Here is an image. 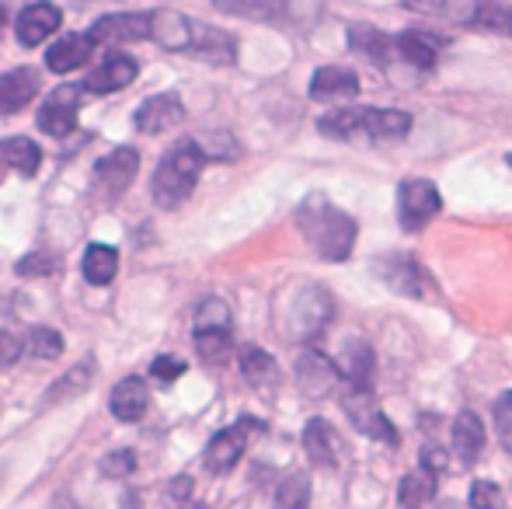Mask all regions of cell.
Returning a JSON list of instances; mask_svg holds the SVG:
<instances>
[{
    "mask_svg": "<svg viewBox=\"0 0 512 509\" xmlns=\"http://www.w3.org/2000/svg\"><path fill=\"white\" fill-rule=\"evenodd\" d=\"M297 227L304 241L324 262H345L356 248V220L331 206L324 196H307L297 210Z\"/></svg>",
    "mask_w": 512,
    "mask_h": 509,
    "instance_id": "1",
    "label": "cell"
},
{
    "mask_svg": "<svg viewBox=\"0 0 512 509\" xmlns=\"http://www.w3.org/2000/svg\"><path fill=\"white\" fill-rule=\"evenodd\" d=\"M206 168V154L196 140H178L168 154L161 157L154 171V203L161 210H178L185 199L196 192L199 185V175Z\"/></svg>",
    "mask_w": 512,
    "mask_h": 509,
    "instance_id": "2",
    "label": "cell"
},
{
    "mask_svg": "<svg viewBox=\"0 0 512 509\" xmlns=\"http://www.w3.org/2000/svg\"><path fill=\"white\" fill-rule=\"evenodd\" d=\"M216 11L262 25H310L321 18V0H213Z\"/></svg>",
    "mask_w": 512,
    "mask_h": 509,
    "instance_id": "3",
    "label": "cell"
},
{
    "mask_svg": "<svg viewBox=\"0 0 512 509\" xmlns=\"http://www.w3.org/2000/svg\"><path fill=\"white\" fill-rule=\"evenodd\" d=\"M342 408H345V415H349V422L363 436H370V440H377V443H387V447H398L401 443V433L384 415V408L377 405V398H373V387L342 384Z\"/></svg>",
    "mask_w": 512,
    "mask_h": 509,
    "instance_id": "4",
    "label": "cell"
},
{
    "mask_svg": "<svg viewBox=\"0 0 512 509\" xmlns=\"http://www.w3.org/2000/svg\"><path fill=\"white\" fill-rule=\"evenodd\" d=\"M258 433H265V426L258 419H251V415L237 419L234 426L220 429V433L209 440V447L203 454L209 475H230V471L241 464L244 450H248V440H251V436H258Z\"/></svg>",
    "mask_w": 512,
    "mask_h": 509,
    "instance_id": "5",
    "label": "cell"
},
{
    "mask_svg": "<svg viewBox=\"0 0 512 509\" xmlns=\"http://www.w3.org/2000/svg\"><path fill=\"white\" fill-rule=\"evenodd\" d=\"M331 314H335V300H331V293L321 290V286H304V290L297 293V300H293L286 328H290V335L297 342H310L328 328Z\"/></svg>",
    "mask_w": 512,
    "mask_h": 509,
    "instance_id": "6",
    "label": "cell"
},
{
    "mask_svg": "<svg viewBox=\"0 0 512 509\" xmlns=\"http://www.w3.org/2000/svg\"><path fill=\"white\" fill-rule=\"evenodd\" d=\"M373 272H377L380 283H384L387 290L401 293V297H415V300H422L425 293H429V283H432L429 272L422 269V262L408 252L380 255L377 262H373Z\"/></svg>",
    "mask_w": 512,
    "mask_h": 509,
    "instance_id": "7",
    "label": "cell"
},
{
    "mask_svg": "<svg viewBox=\"0 0 512 509\" xmlns=\"http://www.w3.org/2000/svg\"><path fill=\"white\" fill-rule=\"evenodd\" d=\"M443 210V196L429 178H405L398 189V220L405 231H422Z\"/></svg>",
    "mask_w": 512,
    "mask_h": 509,
    "instance_id": "8",
    "label": "cell"
},
{
    "mask_svg": "<svg viewBox=\"0 0 512 509\" xmlns=\"http://www.w3.org/2000/svg\"><path fill=\"white\" fill-rule=\"evenodd\" d=\"M77 109H81V88L63 84L42 102L39 109V129L49 136H70L77 126Z\"/></svg>",
    "mask_w": 512,
    "mask_h": 509,
    "instance_id": "9",
    "label": "cell"
},
{
    "mask_svg": "<svg viewBox=\"0 0 512 509\" xmlns=\"http://www.w3.org/2000/svg\"><path fill=\"white\" fill-rule=\"evenodd\" d=\"M185 119V105L175 91H161V95H150L147 102H140V109L133 112V123L140 133L157 136V133H168Z\"/></svg>",
    "mask_w": 512,
    "mask_h": 509,
    "instance_id": "10",
    "label": "cell"
},
{
    "mask_svg": "<svg viewBox=\"0 0 512 509\" xmlns=\"http://www.w3.org/2000/svg\"><path fill=\"white\" fill-rule=\"evenodd\" d=\"M60 25H63L60 7L49 4V0H35V4H28L25 11L18 14V21H14V35H18V42L25 49H35V46H42V42H46Z\"/></svg>",
    "mask_w": 512,
    "mask_h": 509,
    "instance_id": "11",
    "label": "cell"
},
{
    "mask_svg": "<svg viewBox=\"0 0 512 509\" xmlns=\"http://www.w3.org/2000/svg\"><path fill=\"white\" fill-rule=\"evenodd\" d=\"M192 25H196V18H185L175 7L150 11V39L168 53H192Z\"/></svg>",
    "mask_w": 512,
    "mask_h": 509,
    "instance_id": "12",
    "label": "cell"
},
{
    "mask_svg": "<svg viewBox=\"0 0 512 509\" xmlns=\"http://www.w3.org/2000/svg\"><path fill=\"white\" fill-rule=\"evenodd\" d=\"M297 384L307 398H328L335 387H342V374H338V363H331L317 349H307L297 360Z\"/></svg>",
    "mask_w": 512,
    "mask_h": 509,
    "instance_id": "13",
    "label": "cell"
},
{
    "mask_svg": "<svg viewBox=\"0 0 512 509\" xmlns=\"http://www.w3.org/2000/svg\"><path fill=\"white\" fill-rule=\"evenodd\" d=\"M349 49L363 60H370L373 67L387 70L391 63L401 60L398 53V35H387L373 25H352L349 28Z\"/></svg>",
    "mask_w": 512,
    "mask_h": 509,
    "instance_id": "14",
    "label": "cell"
},
{
    "mask_svg": "<svg viewBox=\"0 0 512 509\" xmlns=\"http://www.w3.org/2000/svg\"><path fill=\"white\" fill-rule=\"evenodd\" d=\"M304 450L314 468L331 471V468H338V461H342V436H338V429L331 426L328 419L314 415V419L304 426Z\"/></svg>",
    "mask_w": 512,
    "mask_h": 509,
    "instance_id": "15",
    "label": "cell"
},
{
    "mask_svg": "<svg viewBox=\"0 0 512 509\" xmlns=\"http://www.w3.org/2000/svg\"><path fill=\"white\" fill-rule=\"evenodd\" d=\"M91 39L95 42H140L150 39V11H119L105 14L91 25Z\"/></svg>",
    "mask_w": 512,
    "mask_h": 509,
    "instance_id": "16",
    "label": "cell"
},
{
    "mask_svg": "<svg viewBox=\"0 0 512 509\" xmlns=\"http://www.w3.org/2000/svg\"><path fill=\"white\" fill-rule=\"evenodd\" d=\"M411 133V112L405 109H359V140H405Z\"/></svg>",
    "mask_w": 512,
    "mask_h": 509,
    "instance_id": "17",
    "label": "cell"
},
{
    "mask_svg": "<svg viewBox=\"0 0 512 509\" xmlns=\"http://www.w3.org/2000/svg\"><path fill=\"white\" fill-rule=\"evenodd\" d=\"M136 74H140V67H136L133 56H126V53H108L105 60L98 63V67L88 74L84 88L95 91V95H112V91L129 88V84L136 81Z\"/></svg>",
    "mask_w": 512,
    "mask_h": 509,
    "instance_id": "18",
    "label": "cell"
},
{
    "mask_svg": "<svg viewBox=\"0 0 512 509\" xmlns=\"http://www.w3.org/2000/svg\"><path fill=\"white\" fill-rule=\"evenodd\" d=\"M136 168H140V154H136V147H115L95 164V178L105 185V192L119 196V192H126L129 185H133Z\"/></svg>",
    "mask_w": 512,
    "mask_h": 509,
    "instance_id": "19",
    "label": "cell"
},
{
    "mask_svg": "<svg viewBox=\"0 0 512 509\" xmlns=\"http://www.w3.org/2000/svg\"><path fill=\"white\" fill-rule=\"evenodd\" d=\"M359 95V74L349 67H321L310 77L314 102H352Z\"/></svg>",
    "mask_w": 512,
    "mask_h": 509,
    "instance_id": "20",
    "label": "cell"
},
{
    "mask_svg": "<svg viewBox=\"0 0 512 509\" xmlns=\"http://www.w3.org/2000/svg\"><path fill=\"white\" fill-rule=\"evenodd\" d=\"M338 374L342 384H356V387H373V370H377V356L373 346L366 339H345L342 353H338Z\"/></svg>",
    "mask_w": 512,
    "mask_h": 509,
    "instance_id": "21",
    "label": "cell"
},
{
    "mask_svg": "<svg viewBox=\"0 0 512 509\" xmlns=\"http://www.w3.org/2000/svg\"><path fill=\"white\" fill-rule=\"evenodd\" d=\"M192 56L206 63H216V67H227V63L237 60V39L223 28H213V25H203L196 21L192 25Z\"/></svg>",
    "mask_w": 512,
    "mask_h": 509,
    "instance_id": "22",
    "label": "cell"
},
{
    "mask_svg": "<svg viewBox=\"0 0 512 509\" xmlns=\"http://www.w3.org/2000/svg\"><path fill=\"white\" fill-rule=\"evenodd\" d=\"M39 95V74L32 67H14L0 74V116H14Z\"/></svg>",
    "mask_w": 512,
    "mask_h": 509,
    "instance_id": "23",
    "label": "cell"
},
{
    "mask_svg": "<svg viewBox=\"0 0 512 509\" xmlns=\"http://www.w3.org/2000/svg\"><path fill=\"white\" fill-rule=\"evenodd\" d=\"M147 405H150V391L143 377H122L112 387V394H108V408H112V415L119 422H140L147 415Z\"/></svg>",
    "mask_w": 512,
    "mask_h": 509,
    "instance_id": "24",
    "label": "cell"
},
{
    "mask_svg": "<svg viewBox=\"0 0 512 509\" xmlns=\"http://www.w3.org/2000/svg\"><path fill=\"white\" fill-rule=\"evenodd\" d=\"M481 4H485V0H405V7H411V11L450 21V25H460V28L478 25Z\"/></svg>",
    "mask_w": 512,
    "mask_h": 509,
    "instance_id": "25",
    "label": "cell"
},
{
    "mask_svg": "<svg viewBox=\"0 0 512 509\" xmlns=\"http://www.w3.org/2000/svg\"><path fill=\"white\" fill-rule=\"evenodd\" d=\"M95 46H98V42L91 39V32L63 35V39H56L53 46H49L46 67L53 70V74H70V70L84 67V63L91 60V49H95Z\"/></svg>",
    "mask_w": 512,
    "mask_h": 509,
    "instance_id": "26",
    "label": "cell"
},
{
    "mask_svg": "<svg viewBox=\"0 0 512 509\" xmlns=\"http://www.w3.org/2000/svg\"><path fill=\"white\" fill-rule=\"evenodd\" d=\"M453 454L460 457V464H474L485 450V422L478 419L474 412H460L453 419Z\"/></svg>",
    "mask_w": 512,
    "mask_h": 509,
    "instance_id": "27",
    "label": "cell"
},
{
    "mask_svg": "<svg viewBox=\"0 0 512 509\" xmlns=\"http://www.w3.org/2000/svg\"><path fill=\"white\" fill-rule=\"evenodd\" d=\"M241 374H244V381H248L255 391H272V387L279 384V363L272 360L265 349H258V346H244L241 349Z\"/></svg>",
    "mask_w": 512,
    "mask_h": 509,
    "instance_id": "28",
    "label": "cell"
},
{
    "mask_svg": "<svg viewBox=\"0 0 512 509\" xmlns=\"http://www.w3.org/2000/svg\"><path fill=\"white\" fill-rule=\"evenodd\" d=\"M0 161H4L7 168L21 171L25 178H32L42 164V150L35 147L28 136H7V140H0Z\"/></svg>",
    "mask_w": 512,
    "mask_h": 509,
    "instance_id": "29",
    "label": "cell"
},
{
    "mask_svg": "<svg viewBox=\"0 0 512 509\" xmlns=\"http://www.w3.org/2000/svg\"><path fill=\"white\" fill-rule=\"evenodd\" d=\"M439 46H443V39H432V35H425V32H401L398 35L401 60L411 63V67H418V70H432V67H436Z\"/></svg>",
    "mask_w": 512,
    "mask_h": 509,
    "instance_id": "30",
    "label": "cell"
},
{
    "mask_svg": "<svg viewBox=\"0 0 512 509\" xmlns=\"http://www.w3.org/2000/svg\"><path fill=\"white\" fill-rule=\"evenodd\" d=\"M81 272L91 286H108L115 279V272H119V252L112 245H88Z\"/></svg>",
    "mask_w": 512,
    "mask_h": 509,
    "instance_id": "31",
    "label": "cell"
},
{
    "mask_svg": "<svg viewBox=\"0 0 512 509\" xmlns=\"http://www.w3.org/2000/svg\"><path fill=\"white\" fill-rule=\"evenodd\" d=\"M91 381H95V363H81V367L67 370V374L60 377L53 387L46 391V401L49 405H56V401H67V398H77V394H84L91 387Z\"/></svg>",
    "mask_w": 512,
    "mask_h": 509,
    "instance_id": "32",
    "label": "cell"
},
{
    "mask_svg": "<svg viewBox=\"0 0 512 509\" xmlns=\"http://www.w3.org/2000/svg\"><path fill=\"white\" fill-rule=\"evenodd\" d=\"M230 349H234V339L223 328H206V332H196V353L199 360L209 363V367H220V363L230 360Z\"/></svg>",
    "mask_w": 512,
    "mask_h": 509,
    "instance_id": "33",
    "label": "cell"
},
{
    "mask_svg": "<svg viewBox=\"0 0 512 509\" xmlns=\"http://www.w3.org/2000/svg\"><path fill=\"white\" fill-rule=\"evenodd\" d=\"M272 509H310V478L307 475H290L279 482L276 503Z\"/></svg>",
    "mask_w": 512,
    "mask_h": 509,
    "instance_id": "34",
    "label": "cell"
},
{
    "mask_svg": "<svg viewBox=\"0 0 512 509\" xmlns=\"http://www.w3.org/2000/svg\"><path fill=\"white\" fill-rule=\"evenodd\" d=\"M25 349H28V356H35V360H60L63 356V335L56 332V328L39 325V328L28 332Z\"/></svg>",
    "mask_w": 512,
    "mask_h": 509,
    "instance_id": "35",
    "label": "cell"
},
{
    "mask_svg": "<svg viewBox=\"0 0 512 509\" xmlns=\"http://www.w3.org/2000/svg\"><path fill=\"white\" fill-rule=\"evenodd\" d=\"M192 328H196V332H206V328H223V332H230V307L223 304L220 297H206L203 304L196 307Z\"/></svg>",
    "mask_w": 512,
    "mask_h": 509,
    "instance_id": "36",
    "label": "cell"
},
{
    "mask_svg": "<svg viewBox=\"0 0 512 509\" xmlns=\"http://www.w3.org/2000/svg\"><path fill=\"white\" fill-rule=\"evenodd\" d=\"M481 32H492V35H512V7L499 4V0H485L478 14V25Z\"/></svg>",
    "mask_w": 512,
    "mask_h": 509,
    "instance_id": "37",
    "label": "cell"
},
{
    "mask_svg": "<svg viewBox=\"0 0 512 509\" xmlns=\"http://www.w3.org/2000/svg\"><path fill=\"white\" fill-rule=\"evenodd\" d=\"M425 478H418V475L401 478V485H398V506L401 509H422L425 506V499H429V492H432V482H425Z\"/></svg>",
    "mask_w": 512,
    "mask_h": 509,
    "instance_id": "38",
    "label": "cell"
},
{
    "mask_svg": "<svg viewBox=\"0 0 512 509\" xmlns=\"http://www.w3.org/2000/svg\"><path fill=\"white\" fill-rule=\"evenodd\" d=\"M56 255H49V252H32V255H25L18 265H14V272H18L21 279H35V276H49V272H56Z\"/></svg>",
    "mask_w": 512,
    "mask_h": 509,
    "instance_id": "39",
    "label": "cell"
},
{
    "mask_svg": "<svg viewBox=\"0 0 512 509\" xmlns=\"http://www.w3.org/2000/svg\"><path fill=\"white\" fill-rule=\"evenodd\" d=\"M206 140L209 143L196 140L199 147H203L206 161H230V157H237V143H234V136H230V133H209Z\"/></svg>",
    "mask_w": 512,
    "mask_h": 509,
    "instance_id": "40",
    "label": "cell"
},
{
    "mask_svg": "<svg viewBox=\"0 0 512 509\" xmlns=\"http://www.w3.org/2000/svg\"><path fill=\"white\" fill-rule=\"evenodd\" d=\"M471 509H502V489L488 478L471 485Z\"/></svg>",
    "mask_w": 512,
    "mask_h": 509,
    "instance_id": "41",
    "label": "cell"
},
{
    "mask_svg": "<svg viewBox=\"0 0 512 509\" xmlns=\"http://www.w3.org/2000/svg\"><path fill=\"white\" fill-rule=\"evenodd\" d=\"M102 471L108 478H129L136 471V454L133 450H112L102 457Z\"/></svg>",
    "mask_w": 512,
    "mask_h": 509,
    "instance_id": "42",
    "label": "cell"
},
{
    "mask_svg": "<svg viewBox=\"0 0 512 509\" xmlns=\"http://www.w3.org/2000/svg\"><path fill=\"white\" fill-rule=\"evenodd\" d=\"M182 374H185V360H178V356H157V360L150 363V377L161 384L178 381Z\"/></svg>",
    "mask_w": 512,
    "mask_h": 509,
    "instance_id": "43",
    "label": "cell"
},
{
    "mask_svg": "<svg viewBox=\"0 0 512 509\" xmlns=\"http://www.w3.org/2000/svg\"><path fill=\"white\" fill-rule=\"evenodd\" d=\"M495 426H499L502 443L512 447V391H502L495 401Z\"/></svg>",
    "mask_w": 512,
    "mask_h": 509,
    "instance_id": "44",
    "label": "cell"
},
{
    "mask_svg": "<svg viewBox=\"0 0 512 509\" xmlns=\"http://www.w3.org/2000/svg\"><path fill=\"white\" fill-rule=\"evenodd\" d=\"M21 360V339L0 328V367H14Z\"/></svg>",
    "mask_w": 512,
    "mask_h": 509,
    "instance_id": "45",
    "label": "cell"
},
{
    "mask_svg": "<svg viewBox=\"0 0 512 509\" xmlns=\"http://www.w3.org/2000/svg\"><path fill=\"white\" fill-rule=\"evenodd\" d=\"M450 464V457L443 454L439 447H425L422 450V468H425V475H439V471Z\"/></svg>",
    "mask_w": 512,
    "mask_h": 509,
    "instance_id": "46",
    "label": "cell"
},
{
    "mask_svg": "<svg viewBox=\"0 0 512 509\" xmlns=\"http://www.w3.org/2000/svg\"><path fill=\"white\" fill-rule=\"evenodd\" d=\"M171 496L175 499H189L192 496V478H175V485H171Z\"/></svg>",
    "mask_w": 512,
    "mask_h": 509,
    "instance_id": "47",
    "label": "cell"
},
{
    "mask_svg": "<svg viewBox=\"0 0 512 509\" xmlns=\"http://www.w3.org/2000/svg\"><path fill=\"white\" fill-rule=\"evenodd\" d=\"M122 503H126L122 509H140V499H136V496H122Z\"/></svg>",
    "mask_w": 512,
    "mask_h": 509,
    "instance_id": "48",
    "label": "cell"
},
{
    "mask_svg": "<svg viewBox=\"0 0 512 509\" xmlns=\"http://www.w3.org/2000/svg\"><path fill=\"white\" fill-rule=\"evenodd\" d=\"M185 509H206L203 503H185Z\"/></svg>",
    "mask_w": 512,
    "mask_h": 509,
    "instance_id": "49",
    "label": "cell"
},
{
    "mask_svg": "<svg viewBox=\"0 0 512 509\" xmlns=\"http://www.w3.org/2000/svg\"><path fill=\"white\" fill-rule=\"evenodd\" d=\"M0 25H4V4H0Z\"/></svg>",
    "mask_w": 512,
    "mask_h": 509,
    "instance_id": "50",
    "label": "cell"
},
{
    "mask_svg": "<svg viewBox=\"0 0 512 509\" xmlns=\"http://www.w3.org/2000/svg\"><path fill=\"white\" fill-rule=\"evenodd\" d=\"M506 164H509V168H512V154H506Z\"/></svg>",
    "mask_w": 512,
    "mask_h": 509,
    "instance_id": "51",
    "label": "cell"
}]
</instances>
